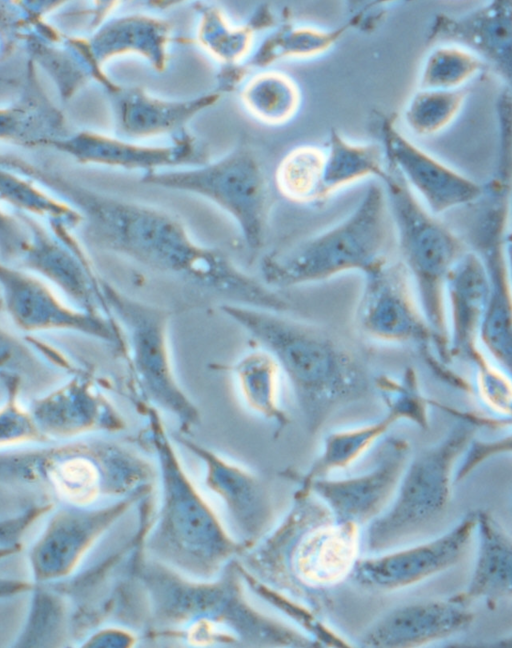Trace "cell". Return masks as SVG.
I'll return each mask as SVG.
<instances>
[{
    "label": "cell",
    "mask_w": 512,
    "mask_h": 648,
    "mask_svg": "<svg viewBox=\"0 0 512 648\" xmlns=\"http://www.w3.org/2000/svg\"><path fill=\"white\" fill-rule=\"evenodd\" d=\"M87 213L96 245L153 271L187 279L223 304L283 311L288 302L277 290L240 268L221 250L195 242L171 217L54 181Z\"/></svg>",
    "instance_id": "1"
},
{
    "label": "cell",
    "mask_w": 512,
    "mask_h": 648,
    "mask_svg": "<svg viewBox=\"0 0 512 648\" xmlns=\"http://www.w3.org/2000/svg\"><path fill=\"white\" fill-rule=\"evenodd\" d=\"M219 309L274 356L311 434L374 391V376L364 361L330 330L286 312L235 304Z\"/></svg>",
    "instance_id": "2"
},
{
    "label": "cell",
    "mask_w": 512,
    "mask_h": 648,
    "mask_svg": "<svg viewBox=\"0 0 512 648\" xmlns=\"http://www.w3.org/2000/svg\"><path fill=\"white\" fill-rule=\"evenodd\" d=\"M148 438L158 458L162 506L151 549L163 560L201 577L210 578L247 548L223 527L217 515L183 469L169 440L158 409L143 408Z\"/></svg>",
    "instance_id": "3"
},
{
    "label": "cell",
    "mask_w": 512,
    "mask_h": 648,
    "mask_svg": "<svg viewBox=\"0 0 512 648\" xmlns=\"http://www.w3.org/2000/svg\"><path fill=\"white\" fill-rule=\"evenodd\" d=\"M392 231L384 187L379 181L370 183L354 209L338 223L263 257L261 279L277 290L322 282L349 272L364 274L388 257Z\"/></svg>",
    "instance_id": "4"
},
{
    "label": "cell",
    "mask_w": 512,
    "mask_h": 648,
    "mask_svg": "<svg viewBox=\"0 0 512 648\" xmlns=\"http://www.w3.org/2000/svg\"><path fill=\"white\" fill-rule=\"evenodd\" d=\"M151 476L143 458L106 441L74 442L1 458L3 481L39 485L76 506L102 496L144 491Z\"/></svg>",
    "instance_id": "5"
},
{
    "label": "cell",
    "mask_w": 512,
    "mask_h": 648,
    "mask_svg": "<svg viewBox=\"0 0 512 648\" xmlns=\"http://www.w3.org/2000/svg\"><path fill=\"white\" fill-rule=\"evenodd\" d=\"M379 182L386 193L400 261L411 278L419 306L433 333L436 356L446 364L450 362L446 281L468 248L428 210L389 163Z\"/></svg>",
    "instance_id": "6"
},
{
    "label": "cell",
    "mask_w": 512,
    "mask_h": 648,
    "mask_svg": "<svg viewBox=\"0 0 512 648\" xmlns=\"http://www.w3.org/2000/svg\"><path fill=\"white\" fill-rule=\"evenodd\" d=\"M360 550V526L297 507L259 543L255 562L275 588L321 590L349 578Z\"/></svg>",
    "instance_id": "7"
},
{
    "label": "cell",
    "mask_w": 512,
    "mask_h": 648,
    "mask_svg": "<svg viewBox=\"0 0 512 648\" xmlns=\"http://www.w3.org/2000/svg\"><path fill=\"white\" fill-rule=\"evenodd\" d=\"M479 426L472 415L465 416L440 441L412 454L393 500L366 526L361 545L367 555L406 546L441 520L450 502L456 464Z\"/></svg>",
    "instance_id": "8"
},
{
    "label": "cell",
    "mask_w": 512,
    "mask_h": 648,
    "mask_svg": "<svg viewBox=\"0 0 512 648\" xmlns=\"http://www.w3.org/2000/svg\"><path fill=\"white\" fill-rule=\"evenodd\" d=\"M100 285L109 313L125 339L124 357L139 403L173 415L180 429L189 431L201 416L173 368L169 343L171 312L134 299L103 278Z\"/></svg>",
    "instance_id": "9"
},
{
    "label": "cell",
    "mask_w": 512,
    "mask_h": 648,
    "mask_svg": "<svg viewBox=\"0 0 512 648\" xmlns=\"http://www.w3.org/2000/svg\"><path fill=\"white\" fill-rule=\"evenodd\" d=\"M148 180L209 199L234 220L249 251L263 247L271 205L270 187L260 158L250 147H237L216 162L195 170L155 175Z\"/></svg>",
    "instance_id": "10"
},
{
    "label": "cell",
    "mask_w": 512,
    "mask_h": 648,
    "mask_svg": "<svg viewBox=\"0 0 512 648\" xmlns=\"http://www.w3.org/2000/svg\"><path fill=\"white\" fill-rule=\"evenodd\" d=\"M1 258V263L46 281L72 305L111 317L101 291V277L75 238L64 240L30 223L24 231L9 228L2 233Z\"/></svg>",
    "instance_id": "11"
},
{
    "label": "cell",
    "mask_w": 512,
    "mask_h": 648,
    "mask_svg": "<svg viewBox=\"0 0 512 648\" xmlns=\"http://www.w3.org/2000/svg\"><path fill=\"white\" fill-rule=\"evenodd\" d=\"M362 276L364 282L355 311L359 331L374 341L414 345L425 361L436 356L433 333L402 262L386 257Z\"/></svg>",
    "instance_id": "12"
},
{
    "label": "cell",
    "mask_w": 512,
    "mask_h": 648,
    "mask_svg": "<svg viewBox=\"0 0 512 648\" xmlns=\"http://www.w3.org/2000/svg\"><path fill=\"white\" fill-rule=\"evenodd\" d=\"M2 309L20 331L32 334L66 331L112 345L125 356L126 344L111 317L80 309L62 300L46 281L22 269L1 263Z\"/></svg>",
    "instance_id": "13"
},
{
    "label": "cell",
    "mask_w": 512,
    "mask_h": 648,
    "mask_svg": "<svg viewBox=\"0 0 512 648\" xmlns=\"http://www.w3.org/2000/svg\"><path fill=\"white\" fill-rule=\"evenodd\" d=\"M476 526L477 510H473L435 538L359 557L349 579L374 592H392L416 585L455 566L466 554Z\"/></svg>",
    "instance_id": "14"
},
{
    "label": "cell",
    "mask_w": 512,
    "mask_h": 648,
    "mask_svg": "<svg viewBox=\"0 0 512 648\" xmlns=\"http://www.w3.org/2000/svg\"><path fill=\"white\" fill-rule=\"evenodd\" d=\"M411 456L408 440L389 436L382 440L375 462L366 471L340 479H317L299 489L321 499L336 521L367 526L393 500Z\"/></svg>",
    "instance_id": "15"
},
{
    "label": "cell",
    "mask_w": 512,
    "mask_h": 648,
    "mask_svg": "<svg viewBox=\"0 0 512 648\" xmlns=\"http://www.w3.org/2000/svg\"><path fill=\"white\" fill-rule=\"evenodd\" d=\"M509 214L501 211L475 213L469 240L483 260L489 295L480 343L493 362L512 379V277L506 238Z\"/></svg>",
    "instance_id": "16"
},
{
    "label": "cell",
    "mask_w": 512,
    "mask_h": 648,
    "mask_svg": "<svg viewBox=\"0 0 512 648\" xmlns=\"http://www.w3.org/2000/svg\"><path fill=\"white\" fill-rule=\"evenodd\" d=\"M378 121L380 143L387 161L403 177L434 215L471 205L484 191V184L441 162L403 135L393 119L381 115Z\"/></svg>",
    "instance_id": "17"
},
{
    "label": "cell",
    "mask_w": 512,
    "mask_h": 648,
    "mask_svg": "<svg viewBox=\"0 0 512 648\" xmlns=\"http://www.w3.org/2000/svg\"><path fill=\"white\" fill-rule=\"evenodd\" d=\"M181 443L205 467V484L223 502L236 539L247 551L257 545L275 522V507L265 481L251 470L186 438Z\"/></svg>",
    "instance_id": "18"
},
{
    "label": "cell",
    "mask_w": 512,
    "mask_h": 648,
    "mask_svg": "<svg viewBox=\"0 0 512 648\" xmlns=\"http://www.w3.org/2000/svg\"><path fill=\"white\" fill-rule=\"evenodd\" d=\"M29 411L45 439L91 431H118L124 420L86 370H71L61 385L34 398Z\"/></svg>",
    "instance_id": "19"
},
{
    "label": "cell",
    "mask_w": 512,
    "mask_h": 648,
    "mask_svg": "<svg viewBox=\"0 0 512 648\" xmlns=\"http://www.w3.org/2000/svg\"><path fill=\"white\" fill-rule=\"evenodd\" d=\"M474 621L469 605L451 597L419 600L382 614L362 633L369 648H411L443 640L467 630Z\"/></svg>",
    "instance_id": "20"
},
{
    "label": "cell",
    "mask_w": 512,
    "mask_h": 648,
    "mask_svg": "<svg viewBox=\"0 0 512 648\" xmlns=\"http://www.w3.org/2000/svg\"><path fill=\"white\" fill-rule=\"evenodd\" d=\"M427 40L470 50L504 80L512 94V0H494L461 16L438 14Z\"/></svg>",
    "instance_id": "21"
},
{
    "label": "cell",
    "mask_w": 512,
    "mask_h": 648,
    "mask_svg": "<svg viewBox=\"0 0 512 648\" xmlns=\"http://www.w3.org/2000/svg\"><path fill=\"white\" fill-rule=\"evenodd\" d=\"M489 282L485 264L468 248L452 267L445 288L448 357L473 364L484 352L480 333L486 313Z\"/></svg>",
    "instance_id": "22"
},
{
    "label": "cell",
    "mask_w": 512,
    "mask_h": 648,
    "mask_svg": "<svg viewBox=\"0 0 512 648\" xmlns=\"http://www.w3.org/2000/svg\"><path fill=\"white\" fill-rule=\"evenodd\" d=\"M135 496L106 508L88 510L75 507L58 512L31 554L35 575L39 579H49L67 574Z\"/></svg>",
    "instance_id": "23"
},
{
    "label": "cell",
    "mask_w": 512,
    "mask_h": 648,
    "mask_svg": "<svg viewBox=\"0 0 512 648\" xmlns=\"http://www.w3.org/2000/svg\"><path fill=\"white\" fill-rule=\"evenodd\" d=\"M477 554L466 588L450 596L470 605L484 600L496 605L512 598V536L486 510H477Z\"/></svg>",
    "instance_id": "24"
},
{
    "label": "cell",
    "mask_w": 512,
    "mask_h": 648,
    "mask_svg": "<svg viewBox=\"0 0 512 648\" xmlns=\"http://www.w3.org/2000/svg\"><path fill=\"white\" fill-rule=\"evenodd\" d=\"M397 422V417L385 411L373 422L331 432L325 437L321 452L305 471L289 468L281 475L295 482L298 488H305L314 480L329 477L332 472L352 465Z\"/></svg>",
    "instance_id": "25"
},
{
    "label": "cell",
    "mask_w": 512,
    "mask_h": 648,
    "mask_svg": "<svg viewBox=\"0 0 512 648\" xmlns=\"http://www.w3.org/2000/svg\"><path fill=\"white\" fill-rule=\"evenodd\" d=\"M236 380L241 397L254 413L275 426L280 434L290 418L279 398L281 368L274 356L259 347L246 352L227 367Z\"/></svg>",
    "instance_id": "26"
},
{
    "label": "cell",
    "mask_w": 512,
    "mask_h": 648,
    "mask_svg": "<svg viewBox=\"0 0 512 648\" xmlns=\"http://www.w3.org/2000/svg\"><path fill=\"white\" fill-rule=\"evenodd\" d=\"M325 150L321 202L352 183L368 177L379 181L386 173L388 162L381 143L352 142L332 129Z\"/></svg>",
    "instance_id": "27"
},
{
    "label": "cell",
    "mask_w": 512,
    "mask_h": 648,
    "mask_svg": "<svg viewBox=\"0 0 512 648\" xmlns=\"http://www.w3.org/2000/svg\"><path fill=\"white\" fill-rule=\"evenodd\" d=\"M241 100L253 118L278 126L290 121L299 111L301 90L289 74L264 68L244 83Z\"/></svg>",
    "instance_id": "28"
},
{
    "label": "cell",
    "mask_w": 512,
    "mask_h": 648,
    "mask_svg": "<svg viewBox=\"0 0 512 648\" xmlns=\"http://www.w3.org/2000/svg\"><path fill=\"white\" fill-rule=\"evenodd\" d=\"M325 155V148L311 144L299 145L287 152L275 170L279 193L295 204L321 202Z\"/></svg>",
    "instance_id": "29"
},
{
    "label": "cell",
    "mask_w": 512,
    "mask_h": 648,
    "mask_svg": "<svg viewBox=\"0 0 512 648\" xmlns=\"http://www.w3.org/2000/svg\"><path fill=\"white\" fill-rule=\"evenodd\" d=\"M347 26L327 30L309 26H285L267 36L249 57L248 66L265 67L286 58H303L330 49Z\"/></svg>",
    "instance_id": "30"
},
{
    "label": "cell",
    "mask_w": 512,
    "mask_h": 648,
    "mask_svg": "<svg viewBox=\"0 0 512 648\" xmlns=\"http://www.w3.org/2000/svg\"><path fill=\"white\" fill-rule=\"evenodd\" d=\"M467 94L464 88L419 89L405 107L404 121L416 135L435 134L455 118Z\"/></svg>",
    "instance_id": "31"
},
{
    "label": "cell",
    "mask_w": 512,
    "mask_h": 648,
    "mask_svg": "<svg viewBox=\"0 0 512 648\" xmlns=\"http://www.w3.org/2000/svg\"><path fill=\"white\" fill-rule=\"evenodd\" d=\"M66 150L83 161L126 167H151L189 160L183 150L144 149L101 140H78L64 146Z\"/></svg>",
    "instance_id": "32"
},
{
    "label": "cell",
    "mask_w": 512,
    "mask_h": 648,
    "mask_svg": "<svg viewBox=\"0 0 512 648\" xmlns=\"http://www.w3.org/2000/svg\"><path fill=\"white\" fill-rule=\"evenodd\" d=\"M374 392L399 421H409L421 429L429 426V400L423 395L415 370L406 368L399 377L379 374L373 379Z\"/></svg>",
    "instance_id": "33"
},
{
    "label": "cell",
    "mask_w": 512,
    "mask_h": 648,
    "mask_svg": "<svg viewBox=\"0 0 512 648\" xmlns=\"http://www.w3.org/2000/svg\"><path fill=\"white\" fill-rule=\"evenodd\" d=\"M239 569L245 585L254 594L269 603L276 610L281 611L301 628L302 632L315 640L319 646L338 648L350 646L349 642L335 633L330 627L326 626L312 610L294 601L279 589L257 578L242 563H239Z\"/></svg>",
    "instance_id": "34"
},
{
    "label": "cell",
    "mask_w": 512,
    "mask_h": 648,
    "mask_svg": "<svg viewBox=\"0 0 512 648\" xmlns=\"http://www.w3.org/2000/svg\"><path fill=\"white\" fill-rule=\"evenodd\" d=\"M484 61L456 45H440L426 58L420 76V89H456L485 69Z\"/></svg>",
    "instance_id": "35"
},
{
    "label": "cell",
    "mask_w": 512,
    "mask_h": 648,
    "mask_svg": "<svg viewBox=\"0 0 512 648\" xmlns=\"http://www.w3.org/2000/svg\"><path fill=\"white\" fill-rule=\"evenodd\" d=\"M1 384L3 390L0 413L2 445L45 440L29 409L23 408L19 403L20 374L11 369L1 368Z\"/></svg>",
    "instance_id": "36"
},
{
    "label": "cell",
    "mask_w": 512,
    "mask_h": 648,
    "mask_svg": "<svg viewBox=\"0 0 512 648\" xmlns=\"http://www.w3.org/2000/svg\"><path fill=\"white\" fill-rule=\"evenodd\" d=\"M3 196L13 204L20 205L32 211L44 214L49 213L51 217L63 218L72 226L77 222L76 216L67 208L57 204L33 189L30 185L16 179L11 175L2 177Z\"/></svg>",
    "instance_id": "37"
},
{
    "label": "cell",
    "mask_w": 512,
    "mask_h": 648,
    "mask_svg": "<svg viewBox=\"0 0 512 648\" xmlns=\"http://www.w3.org/2000/svg\"><path fill=\"white\" fill-rule=\"evenodd\" d=\"M507 453H512V432L494 440L474 439L455 472L454 480L458 482L465 479L476 467L487 459Z\"/></svg>",
    "instance_id": "38"
},
{
    "label": "cell",
    "mask_w": 512,
    "mask_h": 648,
    "mask_svg": "<svg viewBox=\"0 0 512 648\" xmlns=\"http://www.w3.org/2000/svg\"><path fill=\"white\" fill-rule=\"evenodd\" d=\"M507 255L512 277V231H509L506 238Z\"/></svg>",
    "instance_id": "39"
},
{
    "label": "cell",
    "mask_w": 512,
    "mask_h": 648,
    "mask_svg": "<svg viewBox=\"0 0 512 648\" xmlns=\"http://www.w3.org/2000/svg\"><path fill=\"white\" fill-rule=\"evenodd\" d=\"M497 646L503 648H512V635L498 641Z\"/></svg>",
    "instance_id": "40"
},
{
    "label": "cell",
    "mask_w": 512,
    "mask_h": 648,
    "mask_svg": "<svg viewBox=\"0 0 512 648\" xmlns=\"http://www.w3.org/2000/svg\"><path fill=\"white\" fill-rule=\"evenodd\" d=\"M511 212H512V204H511Z\"/></svg>",
    "instance_id": "41"
}]
</instances>
